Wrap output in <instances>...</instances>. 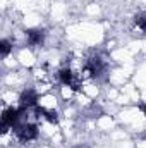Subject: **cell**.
Listing matches in <instances>:
<instances>
[{
    "mask_svg": "<svg viewBox=\"0 0 146 148\" xmlns=\"http://www.w3.org/2000/svg\"><path fill=\"white\" fill-rule=\"evenodd\" d=\"M105 73H107V60H103V57L93 55L86 60V64H84V74L86 76L96 79V77H102Z\"/></svg>",
    "mask_w": 146,
    "mask_h": 148,
    "instance_id": "cell-1",
    "label": "cell"
},
{
    "mask_svg": "<svg viewBox=\"0 0 146 148\" xmlns=\"http://www.w3.org/2000/svg\"><path fill=\"white\" fill-rule=\"evenodd\" d=\"M12 129H14L17 140L23 141V143H28V141L36 140L38 134H40L36 124H31V122H19V124H16Z\"/></svg>",
    "mask_w": 146,
    "mask_h": 148,
    "instance_id": "cell-2",
    "label": "cell"
},
{
    "mask_svg": "<svg viewBox=\"0 0 146 148\" xmlns=\"http://www.w3.org/2000/svg\"><path fill=\"white\" fill-rule=\"evenodd\" d=\"M24 114H26V110H23L21 107H9V109H5L3 115H2V131L5 133L10 127H14L16 124H19Z\"/></svg>",
    "mask_w": 146,
    "mask_h": 148,
    "instance_id": "cell-3",
    "label": "cell"
},
{
    "mask_svg": "<svg viewBox=\"0 0 146 148\" xmlns=\"http://www.w3.org/2000/svg\"><path fill=\"white\" fill-rule=\"evenodd\" d=\"M19 107L26 112L38 107V93L33 88H28V90H24L21 93V97H19Z\"/></svg>",
    "mask_w": 146,
    "mask_h": 148,
    "instance_id": "cell-4",
    "label": "cell"
},
{
    "mask_svg": "<svg viewBox=\"0 0 146 148\" xmlns=\"http://www.w3.org/2000/svg\"><path fill=\"white\" fill-rule=\"evenodd\" d=\"M59 79H60V83H62L64 86H69V88H72L76 91L81 88V81L76 77V74L72 73L71 67H62V69L59 71Z\"/></svg>",
    "mask_w": 146,
    "mask_h": 148,
    "instance_id": "cell-5",
    "label": "cell"
},
{
    "mask_svg": "<svg viewBox=\"0 0 146 148\" xmlns=\"http://www.w3.org/2000/svg\"><path fill=\"white\" fill-rule=\"evenodd\" d=\"M46 33L43 29H28L26 31V41L29 47H41L45 43Z\"/></svg>",
    "mask_w": 146,
    "mask_h": 148,
    "instance_id": "cell-6",
    "label": "cell"
},
{
    "mask_svg": "<svg viewBox=\"0 0 146 148\" xmlns=\"http://www.w3.org/2000/svg\"><path fill=\"white\" fill-rule=\"evenodd\" d=\"M35 112H36L40 117H43V119H46L48 122H52V124H57V122H59V112L48 110V109H43V107H36Z\"/></svg>",
    "mask_w": 146,
    "mask_h": 148,
    "instance_id": "cell-7",
    "label": "cell"
},
{
    "mask_svg": "<svg viewBox=\"0 0 146 148\" xmlns=\"http://www.w3.org/2000/svg\"><path fill=\"white\" fill-rule=\"evenodd\" d=\"M10 50H12V43H10L7 38H3V40L0 41V53H2V57L5 59V57L10 53Z\"/></svg>",
    "mask_w": 146,
    "mask_h": 148,
    "instance_id": "cell-8",
    "label": "cell"
},
{
    "mask_svg": "<svg viewBox=\"0 0 146 148\" xmlns=\"http://www.w3.org/2000/svg\"><path fill=\"white\" fill-rule=\"evenodd\" d=\"M134 23H136V26H138L141 31H145V33H146V12L138 14V16H136V19H134Z\"/></svg>",
    "mask_w": 146,
    "mask_h": 148,
    "instance_id": "cell-9",
    "label": "cell"
},
{
    "mask_svg": "<svg viewBox=\"0 0 146 148\" xmlns=\"http://www.w3.org/2000/svg\"><path fill=\"white\" fill-rule=\"evenodd\" d=\"M139 109H141V110H143V114H145V115H146V103H143V105H141Z\"/></svg>",
    "mask_w": 146,
    "mask_h": 148,
    "instance_id": "cell-10",
    "label": "cell"
},
{
    "mask_svg": "<svg viewBox=\"0 0 146 148\" xmlns=\"http://www.w3.org/2000/svg\"><path fill=\"white\" fill-rule=\"evenodd\" d=\"M74 148H86V147H74Z\"/></svg>",
    "mask_w": 146,
    "mask_h": 148,
    "instance_id": "cell-11",
    "label": "cell"
}]
</instances>
